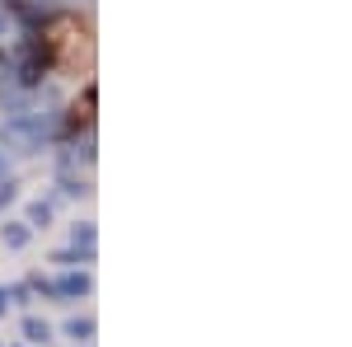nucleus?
Listing matches in <instances>:
<instances>
[{"mask_svg": "<svg viewBox=\"0 0 352 347\" xmlns=\"http://www.w3.org/2000/svg\"><path fill=\"white\" fill-rule=\"evenodd\" d=\"M47 295H61V300L89 295V272H66L61 282H47Z\"/></svg>", "mask_w": 352, "mask_h": 347, "instance_id": "nucleus-1", "label": "nucleus"}, {"mask_svg": "<svg viewBox=\"0 0 352 347\" xmlns=\"http://www.w3.org/2000/svg\"><path fill=\"white\" fill-rule=\"evenodd\" d=\"M71 249H80V258H94V221H76L71 225Z\"/></svg>", "mask_w": 352, "mask_h": 347, "instance_id": "nucleus-2", "label": "nucleus"}, {"mask_svg": "<svg viewBox=\"0 0 352 347\" xmlns=\"http://www.w3.org/2000/svg\"><path fill=\"white\" fill-rule=\"evenodd\" d=\"M24 343H52V324L38 320V315H28L24 320Z\"/></svg>", "mask_w": 352, "mask_h": 347, "instance_id": "nucleus-3", "label": "nucleus"}, {"mask_svg": "<svg viewBox=\"0 0 352 347\" xmlns=\"http://www.w3.org/2000/svg\"><path fill=\"white\" fill-rule=\"evenodd\" d=\"M66 338H71V343H94V320H89V315H85V320H66Z\"/></svg>", "mask_w": 352, "mask_h": 347, "instance_id": "nucleus-4", "label": "nucleus"}, {"mask_svg": "<svg viewBox=\"0 0 352 347\" xmlns=\"http://www.w3.org/2000/svg\"><path fill=\"white\" fill-rule=\"evenodd\" d=\"M0 235H5V244H10V249H24L33 230H28L24 221H5V225H0Z\"/></svg>", "mask_w": 352, "mask_h": 347, "instance_id": "nucleus-5", "label": "nucleus"}, {"mask_svg": "<svg viewBox=\"0 0 352 347\" xmlns=\"http://www.w3.org/2000/svg\"><path fill=\"white\" fill-rule=\"evenodd\" d=\"M47 221H52V202H33V207H28V230H47Z\"/></svg>", "mask_w": 352, "mask_h": 347, "instance_id": "nucleus-6", "label": "nucleus"}, {"mask_svg": "<svg viewBox=\"0 0 352 347\" xmlns=\"http://www.w3.org/2000/svg\"><path fill=\"white\" fill-rule=\"evenodd\" d=\"M5 310H10V295H5V287H0V320H5Z\"/></svg>", "mask_w": 352, "mask_h": 347, "instance_id": "nucleus-7", "label": "nucleus"}, {"mask_svg": "<svg viewBox=\"0 0 352 347\" xmlns=\"http://www.w3.org/2000/svg\"><path fill=\"white\" fill-rule=\"evenodd\" d=\"M5 169H10V160H5V155H0V174H5Z\"/></svg>", "mask_w": 352, "mask_h": 347, "instance_id": "nucleus-8", "label": "nucleus"}]
</instances>
